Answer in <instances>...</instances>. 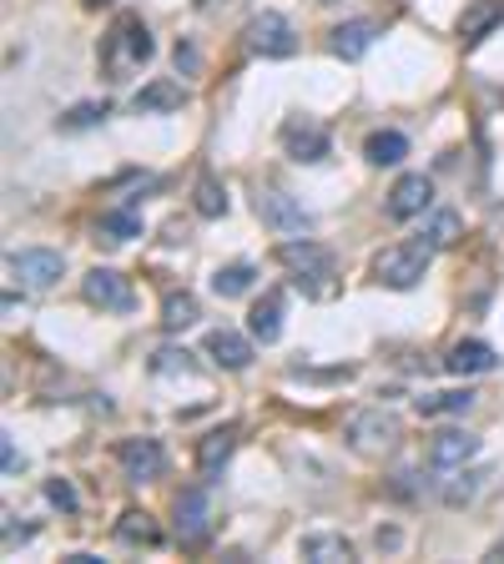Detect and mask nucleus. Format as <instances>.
<instances>
[{
  "mask_svg": "<svg viewBox=\"0 0 504 564\" xmlns=\"http://www.w3.org/2000/svg\"><path fill=\"white\" fill-rule=\"evenodd\" d=\"M278 263L288 267L292 283H298L308 298H328L333 292L338 257H333L323 242H313V237H288V242H278Z\"/></svg>",
  "mask_w": 504,
  "mask_h": 564,
  "instance_id": "f257e3e1",
  "label": "nucleus"
},
{
  "mask_svg": "<svg viewBox=\"0 0 504 564\" xmlns=\"http://www.w3.org/2000/svg\"><path fill=\"white\" fill-rule=\"evenodd\" d=\"M434 252L439 248L429 242V237H419V242H394V248H384L379 257H373V277H379L384 288H394V292H409V288L424 283Z\"/></svg>",
  "mask_w": 504,
  "mask_h": 564,
  "instance_id": "f03ea898",
  "label": "nucleus"
},
{
  "mask_svg": "<svg viewBox=\"0 0 504 564\" xmlns=\"http://www.w3.org/2000/svg\"><path fill=\"white\" fill-rule=\"evenodd\" d=\"M107 67L117 71V76H132V71H142L152 56H157V40H152V31L136 21V15H121L117 26H111L107 36Z\"/></svg>",
  "mask_w": 504,
  "mask_h": 564,
  "instance_id": "7ed1b4c3",
  "label": "nucleus"
},
{
  "mask_svg": "<svg viewBox=\"0 0 504 564\" xmlns=\"http://www.w3.org/2000/svg\"><path fill=\"white\" fill-rule=\"evenodd\" d=\"M398 439H404V423H398V413H388L384 404L348 413V444L359 448V454H388Z\"/></svg>",
  "mask_w": 504,
  "mask_h": 564,
  "instance_id": "20e7f679",
  "label": "nucleus"
},
{
  "mask_svg": "<svg viewBox=\"0 0 504 564\" xmlns=\"http://www.w3.org/2000/svg\"><path fill=\"white\" fill-rule=\"evenodd\" d=\"M5 273H11L21 288L46 292V288H56V283H61V273H67V257H61V252H51V248H21V252H11V257H5Z\"/></svg>",
  "mask_w": 504,
  "mask_h": 564,
  "instance_id": "39448f33",
  "label": "nucleus"
},
{
  "mask_svg": "<svg viewBox=\"0 0 504 564\" xmlns=\"http://www.w3.org/2000/svg\"><path fill=\"white\" fill-rule=\"evenodd\" d=\"M248 46L263 61H288L298 51V31H292V21L283 11H263L248 21Z\"/></svg>",
  "mask_w": 504,
  "mask_h": 564,
  "instance_id": "423d86ee",
  "label": "nucleus"
},
{
  "mask_svg": "<svg viewBox=\"0 0 504 564\" xmlns=\"http://www.w3.org/2000/svg\"><path fill=\"white\" fill-rule=\"evenodd\" d=\"M81 292H86V302H96L101 313H136V288L117 267H92V273L81 277Z\"/></svg>",
  "mask_w": 504,
  "mask_h": 564,
  "instance_id": "0eeeda50",
  "label": "nucleus"
},
{
  "mask_svg": "<svg viewBox=\"0 0 504 564\" xmlns=\"http://www.w3.org/2000/svg\"><path fill=\"white\" fill-rule=\"evenodd\" d=\"M117 464L121 473L132 479V484H152V479H161L167 473V448L157 444V439H121L117 444Z\"/></svg>",
  "mask_w": 504,
  "mask_h": 564,
  "instance_id": "6e6552de",
  "label": "nucleus"
},
{
  "mask_svg": "<svg viewBox=\"0 0 504 564\" xmlns=\"http://www.w3.org/2000/svg\"><path fill=\"white\" fill-rule=\"evenodd\" d=\"M257 217L278 237H308L313 232V212H303V202H292L288 192H263L257 197Z\"/></svg>",
  "mask_w": 504,
  "mask_h": 564,
  "instance_id": "1a4fd4ad",
  "label": "nucleus"
},
{
  "mask_svg": "<svg viewBox=\"0 0 504 564\" xmlns=\"http://www.w3.org/2000/svg\"><path fill=\"white\" fill-rule=\"evenodd\" d=\"M207 529H213V499H207V484L182 489V494H177V535H182V544H202Z\"/></svg>",
  "mask_w": 504,
  "mask_h": 564,
  "instance_id": "9d476101",
  "label": "nucleus"
},
{
  "mask_svg": "<svg viewBox=\"0 0 504 564\" xmlns=\"http://www.w3.org/2000/svg\"><path fill=\"white\" fill-rule=\"evenodd\" d=\"M328 132H323L319 121H308V117H292V121H283V152H288L292 161H323L328 157Z\"/></svg>",
  "mask_w": 504,
  "mask_h": 564,
  "instance_id": "9b49d317",
  "label": "nucleus"
},
{
  "mask_svg": "<svg viewBox=\"0 0 504 564\" xmlns=\"http://www.w3.org/2000/svg\"><path fill=\"white\" fill-rule=\"evenodd\" d=\"M429 202H434V182H429L424 171H409V177H398L394 192H388V217H394V223L424 217Z\"/></svg>",
  "mask_w": 504,
  "mask_h": 564,
  "instance_id": "f8f14e48",
  "label": "nucleus"
},
{
  "mask_svg": "<svg viewBox=\"0 0 504 564\" xmlns=\"http://www.w3.org/2000/svg\"><path fill=\"white\" fill-rule=\"evenodd\" d=\"M475 454H479V439L469 429H439L429 439V464L434 469H465Z\"/></svg>",
  "mask_w": 504,
  "mask_h": 564,
  "instance_id": "ddd939ff",
  "label": "nucleus"
},
{
  "mask_svg": "<svg viewBox=\"0 0 504 564\" xmlns=\"http://www.w3.org/2000/svg\"><path fill=\"white\" fill-rule=\"evenodd\" d=\"M187 106V86L182 81H146L142 92L132 96V111L136 117H167V111H182Z\"/></svg>",
  "mask_w": 504,
  "mask_h": 564,
  "instance_id": "4468645a",
  "label": "nucleus"
},
{
  "mask_svg": "<svg viewBox=\"0 0 504 564\" xmlns=\"http://www.w3.org/2000/svg\"><path fill=\"white\" fill-rule=\"evenodd\" d=\"M252 343L257 338H242L238 328H213L207 333V358L217 368H227V373H242L252 363Z\"/></svg>",
  "mask_w": 504,
  "mask_h": 564,
  "instance_id": "2eb2a0df",
  "label": "nucleus"
},
{
  "mask_svg": "<svg viewBox=\"0 0 504 564\" xmlns=\"http://www.w3.org/2000/svg\"><path fill=\"white\" fill-rule=\"evenodd\" d=\"M373 40H379L373 21H344V26L328 31V51L338 56V61H359V56L373 51Z\"/></svg>",
  "mask_w": 504,
  "mask_h": 564,
  "instance_id": "dca6fc26",
  "label": "nucleus"
},
{
  "mask_svg": "<svg viewBox=\"0 0 504 564\" xmlns=\"http://www.w3.org/2000/svg\"><path fill=\"white\" fill-rule=\"evenodd\" d=\"M494 363H500V353H494L490 343H479V338L454 343L449 353H444V368H449L454 379H475V373H490Z\"/></svg>",
  "mask_w": 504,
  "mask_h": 564,
  "instance_id": "f3484780",
  "label": "nucleus"
},
{
  "mask_svg": "<svg viewBox=\"0 0 504 564\" xmlns=\"http://www.w3.org/2000/svg\"><path fill=\"white\" fill-rule=\"evenodd\" d=\"M232 448H238V429H213L207 439H202V444H197V473H202V484H213L217 473L227 469Z\"/></svg>",
  "mask_w": 504,
  "mask_h": 564,
  "instance_id": "a211bd4d",
  "label": "nucleus"
},
{
  "mask_svg": "<svg viewBox=\"0 0 504 564\" xmlns=\"http://www.w3.org/2000/svg\"><path fill=\"white\" fill-rule=\"evenodd\" d=\"M494 26H504V0H469L465 15H459V36H465L469 46L494 36Z\"/></svg>",
  "mask_w": 504,
  "mask_h": 564,
  "instance_id": "6ab92c4d",
  "label": "nucleus"
},
{
  "mask_svg": "<svg viewBox=\"0 0 504 564\" xmlns=\"http://www.w3.org/2000/svg\"><path fill=\"white\" fill-rule=\"evenodd\" d=\"M248 333L263 348H273V343L283 338V292H267L263 302H252V313H248Z\"/></svg>",
  "mask_w": 504,
  "mask_h": 564,
  "instance_id": "aec40b11",
  "label": "nucleus"
},
{
  "mask_svg": "<svg viewBox=\"0 0 504 564\" xmlns=\"http://www.w3.org/2000/svg\"><path fill=\"white\" fill-rule=\"evenodd\" d=\"M298 554L313 560V564H348V560H353V544H348L344 535H303Z\"/></svg>",
  "mask_w": 504,
  "mask_h": 564,
  "instance_id": "412c9836",
  "label": "nucleus"
},
{
  "mask_svg": "<svg viewBox=\"0 0 504 564\" xmlns=\"http://www.w3.org/2000/svg\"><path fill=\"white\" fill-rule=\"evenodd\" d=\"M117 539L121 544H142V550H157L161 544V529H157V519L146 509H127L117 519Z\"/></svg>",
  "mask_w": 504,
  "mask_h": 564,
  "instance_id": "4be33fe9",
  "label": "nucleus"
},
{
  "mask_svg": "<svg viewBox=\"0 0 504 564\" xmlns=\"http://www.w3.org/2000/svg\"><path fill=\"white\" fill-rule=\"evenodd\" d=\"M363 157H369L373 167H398V161L409 157V136L404 132H373L369 142H363Z\"/></svg>",
  "mask_w": 504,
  "mask_h": 564,
  "instance_id": "5701e85b",
  "label": "nucleus"
},
{
  "mask_svg": "<svg viewBox=\"0 0 504 564\" xmlns=\"http://www.w3.org/2000/svg\"><path fill=\"white\" fill-rule=\"evenodd\" d=\"M192 207H197V217H207V223L227 217V187L217 182L213 171H202L197 177V187H192Z\"/></svg>",
  "mask_w": 504,
  "mask_h": 564,
  "instance_id": "b1692460",
  "label": "nucleus"
},
{
  "mask_svg": "<svg viewBox=\"0 0 504 564\" xmlns=\"http://www.w3.org/2000/svg\"><path fill=\"white\" fill-rule=\"evenodd\" d=\"M479 394H469V388H449V394H424L413 398V408L424 413V419H444V413H469L475 408Z\"/></svg>",
  "mask_w": 504,
  "mask_h": 564,
  "instance_id": "393cba45",
  "label": "nucleus"
},
{
  "mask_svg": "<svg viewBox=\"0 0 504 564\" xmlns=\"http://www.w3.org/2000/svg\"><path fill=\"white\" fill-rule=\"evenodd\" d=\"M197 317H202V308H197V298H192V292H167V302H161V328L182 333V328H192Z\"/></svg>",
  "mask_w": 504,
  "mask_h": 564,
  "instance_id": "a878e982",
  "label": "nucleus"
},
{
  "mask_svg": "<svg viewBox=\"0 0 504 564\" xmlns=\"http://www.w3.org/2000/svg\"><path fill=\"white\" fill-rule=\"evenodd\" d=\"M252 283H257V267L252 263H227L213 273V292L217 298H242V292H252Z\"/></svg>",
  "mask_w": 504,
  "mask_h": 564,
  "instance_id": "bb28decb",
  "label": "nucleus"
},
{
  "mask_svg": "<svg viewBox=\"0 0 504 564\" xmlns=\"http://www.w3.org/2000/svg\"><path fill=\"white\" fill-rule=\"evenodd\" d=\"M101 237L132 242V237H142V217H136V212H101Z\"/></svg>",
  "mask_w": 504,
  "mask_h": 564,
  "instance_id": "cd10ccee",
  "label": "nucleus"
},
{
  "mask_svg": "<svg viewBox=\"0 0 504 564\" xmlns=\"http://www.w3.org/2000/svg\"><path fill=\"white\" fill-rule=\"evenodd\" d=\"M459 212H434V217H429V242H434V248H449V242H459Z\"/></svg>",
  "mask_w": 504,
  "mask_h": 564,
  "instance_id": "c85d7f7f",
  "label": "nucleus"
},
{
  "mask_svg": "<svg viewBox=\"0 0 504 564\" xmlns=\"http://www.w3.org/2000/svg\"><path fill=\"white\" fill-rule=\"evenodd\" d=\"M479 489H484V473L469 469V473H459V484L444 489V504H469V499H475Z\"/></svg>",
  "mask_w": 504,
  "mask_h": 564,
  "instance_id": "c756f323",
  "label": "nucleus"
},
{
  "mask_svg": "<svg viewBox=\"0 0 504 564\" xmlns=\"http://www.w3.org/2000/svg\"><path fill=\"white\" fill-rule=\"evenodd\" d=\"M107 117V106H96V101H81V106H71L67 117H61V127L67 132H81V127H96V121Z\"/></svg>",
  "mask_w": 504,
  "mask_h": 564,
  "instance_id": "7c9ffc66",
  "label": "nucleus"
},
{
  "mask_svg": "<svg viewBox=\"0 0 504 564\" xmlns=\"http://www.w3.org/2000/svg\"><path fill=\"white\" fill-rule=\"evenodd\" d=\"M187 358H192V353H182V348H161V353L152 358V373H192Z\"/></svg>",
  "mask_w": 504,
  "mask_h": 564,
  "instance_id": "2f4dec72",
  "label": "nucleus"
},
{
  "mask_svg": "<svg viewBox=\"0 0 504 564\" xmlns=\"http://www.w3.org/2000/svg\"><path fill=\"white\" fill-rule=\"evenodd\" d=\"M46 504H56V509H76V489L67 484V479H51V484H46Z\"/></svg>",
  "mask_w": 504,
  "mask_h": 564,
  "instance_id": "473e14b6",
  "label": "nucleus"
},
{
  "mask_svg": "<svg viewBox=\"0 0 504 564\" xmlns=\"http://www.w3.org/2000/svg\"><path fill=\"white\" fill-rule=\"evenodd\" d=\"M0 464H5V473H21V469H26V459L15 454V439H11V433L0 439Z\"/></svg>",
  "mask_w": 504,
  "mask_h": 564,
  "instance_id": "72a5a7b5",
  "label": "nucleus"
},
{
  "mask_svg": "<svg viewBox=\"0 0 504 564\" xmlns=\"http://www.w3.org/2000/svg\"><path fill=\"white\" fill-rule=\"evenodd\" d=\"M197 46H192V40H177V71H197Z\"/></svg>",
  "mask_w": 504,
  "mask_h": 564,
  "instance_id": "f704fd0d",
  "label": "nucleus"
},
{
  "mask_svg": "<svg viewBox=\"0 0 504 564\" xmlns=\"http://www.w3.org/2000/svg\"><path fill=\"white\" fill-rule=\"evenodd\" d=\"M31 539H36V529H31V525H21V529L5 525V550H15V544H31Z\"/></svg>",
  "mask_w": 504,
  "mask_h": 564,
  "instance_id": "c9c22d12",
  "label": "nucleus"
},
{
  "mask_svg": "<svg viewBox=\"0 0 504 564\" xmlns=\"http://www.w3.org/2000/svg\"><path fill=\"white\" fill-rule=\"evenodd\" d=\"M319 5H333V0H319Z\"/></svg>",
  "mask_w": 504,
  "mask_h": 564,
  "instance_id": "e433bc0d",
  "label": "nucleus"
}]
</instances>
